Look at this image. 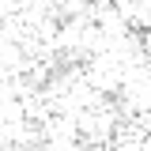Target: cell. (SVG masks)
<instances>
[{
    "label": "cell",
    "mask_w": 151,
    "mask_h": 151,
    "mask_svg": "<svg viewBox=\"0 0 151 151\" xmlns=\"http://www.w3.org/2000/svg\"><path fill=\"white\" fill-rule=\"evenodd\" d=\"M113 151H147V140H125V144H110Z\"/></svg>",
    "instance_id": "obj_1"
}]
</instances>
